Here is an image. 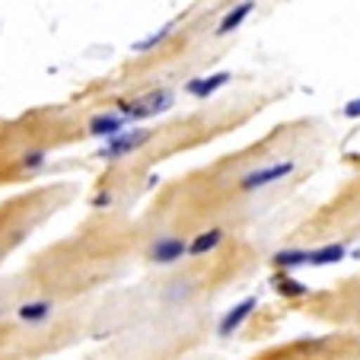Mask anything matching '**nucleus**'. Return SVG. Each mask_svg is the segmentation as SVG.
Listing matches in <instances>:
<instances>
[{"instance_id":"f257e3e1","label":"nucleus","mask_w":360,"mask_h":360,"mask_svg":"<svg viewBox=\"0 0 360 360\" xmlns=\"http://www.w3.org/2000/svg\"><path fill=\"white\" fill-rule=\"evenodd\" d=\"M176 105V93L172 89H147V93H137L131 99H118L115 112H122L128 118V124L134 122H147V118H160Z\"/></svg>"},{"instance_id":"f03ea898","label":"nucleus","mask_w":360,"mask_h":360,"mask_svg":"<svg viewBox=\"0 0 360 360\" xmlns=\"http://www.w3.org/2000/svg\"><path fill=\"white\" fill-rule=\"evenodd\" d=\"M150 137H153V131H150V128L122 131V134L109 137V141L102 143V147L96 150V157L105 160V163H115V160H124V157H131V153H137L143 143H150Z\"/></svg>"},{"instance_id":"7ed1b4c3","label":"nucleus","mask_w":360,"mask_h":360,"mask_svg":"<svg viewBox=\"0 0 360 360\" xmlns=\"http://www.w3.org/2000/svg\"><path fill=\"white\" fill-rule=\"evenodd\" d=\"M293 169H297L293 160H278V163H268V166H255V169L243 172V176L236 179V188L239 191H262V188H268V185L284 182Z\"/></svg>"},{"instance_id":"20e7f679","label":"nucleus","mask_w":360,"mask_h":360,"mask_svg":"<svg viewBox=\"0 0 360 360\" xmlns=\"http://www.w3.org/2000/svg\"><path fill=\"white\" fill-rule=\"evenodd\" d=\"M150 262L153 265H176V262H182L185 255H188V239L182 236H160L150 243L147 249Z\"/></svg>"},{"instance_id":"39448f33","label":"nucleus","mask_w":360,"mask_h":360,"mask_svg":"<svg viewBox=\"0 0 360 360\" xmlns=\"http://www.w3.org/2000/svg\"><path fill=\"white\" fill-rule=\"evenodd\" d=\"M230 80H233L230 70H217V74L191 77V80L185 83V96H191V99H211V96H217L224 86H230Z\"/></svg>"},{"instance_id":"423d86ee","label":"nucleus","mask_w":360,"mask_h":360,"mask_svg":"<svg viewBox=\"0 0 360 360\" xmlns=\"http://www.w3.org/2000/svg\"><path fill=\"white\" fill-rule=\"evenodd\" d=\"M128 128V118L122 115V112H96L93 118H89L86 122V131L93 137H105V141H109V137H115V134H122V131Z\"/></svg>"},{"instance_id":"0eeeda50","label":"nucleus","mask_w":360,"mask_h":360,"mask_svg":"<svg viewBox=\"0 0 360 360\" xmlns=\"http://www.w3.org/2000/svg\"><path fill=\"white\" fill-rule=\"evenodd\" d=\"M255 13V0H239V4H233L230 10H226L224 16H220V22H217V29L214 32L224 39V35H230V32H236L239 26H243L249 16Z\"/></svg>"},{"instance_id":"6e6552de","label":"nucleus","mask_w":360,"mask_h":360,"mask_svg":"<svg viewBox=\"0 0 360 360\" xmlns=\"http://www.w3.org/2000/svg\"><path fill=\"white\" fill-rule=\"evenodd\" d=\"M255 306H259V300H255V297H245V300H239V303L233 306L230 313H226L224 319H220L217 332L226 338V335H233V332H236V328H243V326H245V319H249V316L255 313Z\"/></svg>"},{"instance_id":"1a4fd4ad","label":"nucleus","mask_w":360,"mask_h":360,"mask_svg":"<svg viewBox=\"0 0 360 360\" xmlns=\"http://www.w3.org/2000/svg\"><path fill=\"white\" fill-rule=\"evenodd\" d=\"M51 313H55V303H51V300H29V303H22L20 309H16V319H20L22 326H45V322L51 319Z\"/></svg>"},{"instance_id":"9d476101","label":"nucleus","mask_w":360,"mask_h":360,"mask_svg":"<svg viewBox=\"0 0 360 360\" xmlns=\"http://www.w3.org/2000/svg\"><path fill=\"white\" fill-rule=\"evenodd\" d=\"M345 255H347V245L345 243H326V245L309 249V265H313V268H328V265H338Z\"/></svg>"},{"instance_id":"9b49d317","label":"nucleus","mask_w":360,"mask_h":360,"mask_svg":"<svg viewBox=\"0 0 360 360\" xmlns=\"http://www.w3.org/2000/svg\"><path fill=\"white\" fill-rule=\"evenodd\" d=\"M220 243H224V226H211V230L198 233V236L188 243V255L191 259H201V255H207V252L217 249Z\"/></svg>"},{"instance_id":"f8f14e48","label":"nucleus","mask_w":360,"mask_h":360,"mask_svg":"<svg viewBox=\"0 0 360 360\" xmlns=\"http://www.w3.org/2000/svg\"><path fill=\"white\" fill-rule=\"evenodd\" d=\"M274 268L278 271H297V268L309 265V249H297V245H290V249H281L274 252Z\"/></svg>"},{"instance_id":"ddd939ff","label":"nucleus","mask_w":360,"mask_h":360,"mask_svg":"<svg viewBox=\"0 0 360 360\" xmlns=\"http://www.w3.org/2000/svg\"><path fill=\"white\" fill-rule=\"evenodd\" d=\"M271 284H274V290H278L284 300H303L306 293H309V287H306L303 281L293 278L290 271H278V274H274Z\"/></svg>"},{"instance_id":"4468645a","label":"nucleus","mask_w":360,"mask_h":360,"mask_svg":"<svg viewBox=\"0 0 360 360\" xmlns=\"http://www.w3.org/2000/svg\"><path fill=\"white\" fill-rule=\"evenodd\" d=\"M176 32V20L166 22L163 29H157V32H150L147 39H137L134 45H131V51L134 55H150V51H157V48H163V41H169V35Z\"/></svg>"},{"instance_id":"2eb2a0df","label":"nucleus","mask_w":360,"mask_h":360,"mask_svg":"<svg viewBox=\"0 0 360 360\" xmlns=\"http://www.w3.org/2000/svg\"><path fill=\"white\" fill-rule=\"evenodd\" d=\"M45 163H48V150L45 147H29L20 160V169L22 172H39Z\"/></svg>"},{"instance_id":"dca6fc26","label":"nucleus","mask_w":360,"mask_h":360,"mask_svg":"<svg viewBox=\"0 0 360 360\" xmlns=\"http://www.w3.org/2000/svg\"><path fill=\"white\" fill-rule=\"evenodd\" d=\"M341 112H345V118L357 122V118H360V96H357V99H351V102H345V109H341Z\"/></svg>"},{"instance_id":"f3484780","label":"nucleus","mask_w":360,"mask_h":360,"mask_svg":"<svg viewBox=\"0 0 360 360\" xmlns=\"http://www.w3.org/2000/svg\"><path fill=\"white\" fill-rule=\"evenodd\" d=\"M109 204H112V191H99L93 198V207H109Z\"/></svg>"}]
</instances>
